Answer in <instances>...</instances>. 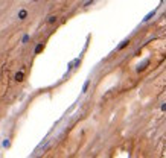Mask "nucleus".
Masks as SVG:
<instances>
[{"label":"nucleus","instance_id":"f257e3e1","mask_svg":"<svg viewBox=\"0 0 166 158\" xmlns=\"http://www.w3.org/2000/svg\"><path fill=\"white\" fill-rule=\"evenodd\" d=\"M26 15H28V12H26L25 9L19 12V18H20V20H25V18H26Z\"/></svg>","mask_w":166,"mask_h":158},{"label":"nucleus","instance_id":"f03ea898","mask_svg":"<svg viewBox=\"0 0 166 158\" xmlns=\"http://www.w3.org/2000/svg\"><path fill=\"white\" fill-rule=\"evenodd\" d=\"M128 44H130V40H125V41H122V44L117 47V50H122V49H123V47H126Z\"/></svg>","mask_w":166,"mask_h":158},{"label":"nucleus","instance_id":"7ed1b4c3","mask_svg":"<svg viewBox=\"0 0 166 158\" xmlns=\"http://www.w3.org/2000/svg\"><path fill=\"white\" fill-rule=\"evenodd\" d=\"M16 81H17V82H22V81H23V73H22V72H19V73L16 75Z\"/></svg>","mask_w":166,"mask_h":158},{"label":"nucleus","instance_id":"20e7f679","mask_svg":"<svg viewBox=\"0 0 166 158\" xmlns=\"http://www.w3.org/2000/svg\"><path fill=\"white\" fill-rule=\"evenodd\" d=\"M154 14H155V12H154V11H152V12H149V14H148V15H146V17H145V18H143V22H148V20H149V18H152V17H154Z\"/></svg>","mask_w":166,"mask_h":158},{"label":"nucleus","instance_id":"39448f33","mask_svg":"<svg viewBox=\"0 0 166 158\" xmlns=\"http://www.w3.org/2000/svg\"><path fill=\"white\" fill-rule=\"evenodd\" d=\"M43 49H44V46H43V44H40V46H37V49H35V53H40V52H41Z\"/></svg>","mask_w":166,"mask_h":158},{"label":"nucleus","instance_id":"423d86ee","mask_svg":"<svg viewBox=\"0 0 166 158\" xmlns=\"http://www.w3.org/2000/svg\"><path fill=\"white\" fill-rule=\"evenodd\" d=\"M57 22V17H49V23H55Z\"/></svg>","mask_w":166,"mask_h":158},{"label":"nucleus","instance_id":"0eeeda50","mask_svg":"<svg viewBox=\"0 0 166 158\" xmlns=\"http://www.w3.org/2000/svg\"><path fill=\"white\" fill-rule=\"evenodd\" d=\"M161 109H163V111H166V105H163V106H161Z\"/></svg>","mask_w":166,"mask_h":158}]
</instances>
